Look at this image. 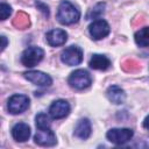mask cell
<instances>
[{
	"label": "cell",
	"instance_id": "obj_1",
	"mask_svg": "<svg viewBox=\"0 0 149 149\" xmlns=\"http://www.w3.org/2000/svg\"><path fill=\"white\" fill-rule=\"evenodd\" d=\"M56 19L61 24H73L77 23L80 19V10L69 0H63L58 6Z\"/></svg>",
	"mask_w": 149,
	"mask_h": 149
},
{
	"label": "cell",
	"instance_id": "obj_2",
	"mask_svg": "<svg viewBox=\"0 0 149 149\" xmlns=\"http://www.w3.org/2000/svg\"><path fill=\"white\" fill-rule=\"evenodd\" d=\"M68 84L74 90H85L92 84V78L86 70L77 69L70 73L68 78Z\"/></svg>",
	"mask_w": 149,
	"mask_h": 149
},
{
	"label": "cell",
	"instance_id": "obj_3",
	"mask_svg": "<svg viewBox=\"0 0 149 149\" xmlns=\"http://www.w3.org/2000/svg\"><path fill=\"white\" fill-rule=\"evenodd\" d=\"M44 57V50L40 47H28L21 55V63L27 68H34Z\"/></svg>",
	"mask_w": 149,
	"mask_h": 149
},
{
	"label": "cell",
	"instance_id": "obj_4",
	"mask_svg": "<svg viewBox=\"0 0 149 149\" xmlns=\"http://www.w3.org/2000/svg\"><path fill=\"white\" fill-rule=\"evenodd\" d=\"M61 61L69 66L79 65L83 62L81 48L78 45H70V47L65 48L61 54Z\"/></svg>",
	"mask_w": 149,
	"mask_h": 149
},
{
	"label": "cell",
	"instance_id": "obj_5",
	"mask_svg": "<svg viewBox=\"0 0 149 149\" xmlns=\"http://www.w3.org/2000/svg\"><path fill=\"white\" fill-rule=\"evenodd\" d=\"M134 132L130 128H112L106 133V137L109 142L120 146L125 144L133 137Z\"/></svg>",
	"mask_w": 149,
	"mask_h": 149
},
{
	"label": "cell",
	"instance_id": "obj_6",
	"mask_svg": "<svg viewBox=\"0 0 149 149\" xmlns=\"http://www.w3.org/2000/svg\"><path fill=\"white\" fill-rule=\"evenodd\" d=\"M30 100L24 94H13L7 102V108L10 114H21L29 107Z\"/></svg>",
	"mask_w": 149,
	"mask_h": 149
},
{
	"label": "cell",
	"instance_id": "obj_7",
	"mask_svg": "<svg viewBox=\"0 0 149 149\" xmlns=\"http://www.w3.org/2000/svg\"><path fill=\"white\" fill-rule=\"evenodd\" d=\"M34 141L42 147H52L57 143V139L51 128H37L36 134L34 135Z\"/></svg>",
	"mask_w": 149,
	"mask_h": 149
},
{
	"label": "cell",
	"instance_id": "obj_8",
	"mask_svg": "<svg viewBox=\"0 0 149 149\" xmlns=\"http://www.w3.org/2000/svg\"><path fill=\"white\" fill-rule=\"evenodd\" d=\"M109 31H111L109 24L107 23V21L102 19L95 20L88 26V33L93 40H101L106 37L109 34Z\"/></svg>",
	"mask_w": 149,
	"mask_h": 149
},
{
	"label": "cell",
	"instance_id": "obj_9",
	"mask_svg": "<svg viewBox=\"0 0 149 149\" xmlns=\"http://www.w3.org/2000/svg\"><path fill=\"white\" fill-rule=\"evenodd\" d=\"M70 111H71L70 104L66 100H64V99L55 100L50 105V107H49V114L55 120L63 119V118L68 116L69 113H70Z\"/></svg>",
	"mask_w": 149,
	"mask_h": 149
},
{
	"label": "cell",
	"instance_id": "obj_10",
	"mask_svg": "<svg viewBox=\"0 0 149 149\" xmlns=\"http://www.w3.org/2000/svg\"><path fill=\"white\" fill-rule=\"evenodd\" d=\"M23 77L28 81L38 86H50L52 84V78L42 71H36V70L27 71L23 73Z\"/></svg>",
	"mask_w": 149,
	"mask_h": 149
},
{
	"label": "cell",
	"instance_id": "obj_11",
	"mask_svg": "<svg viewBox=\"0 0 149 149\" xmlns=\"http://www.w3.org/2000/svg\"><path fill=\"white\" fill-rule=\"evenodd\" d=\"M47 42L51 47H61L68 41V33L63 29H51L45 35Z\"/></svg>",
	"mask_w": 149,
	"mask_h": 149
},
{
	"label": "cell",
	"instance_id": "obj_12",
	"mask_svg": "<svg viewBox=\"0 0 149 149\" xmlns=\"http://www.w3.org/2000/svg\"><path fill=\"white\" fill-rule=\"evenodd\" d=\"M12 136L17 142H26L30 136V127L24 122L15 123L12 128Z\"/></svg>",
	"mask_w": 149,
	"mask_h": 149
},
{
	"label": "cell",
	"instance_id": "obj_13",
	"mask_svg": "<svg viewBox=\"0 0 149 149\" xmlns=\"http://www.w3.org/2000/svg\"><path fill=\"white\" fill-rule=\"evenodd\" d=\"M106 95L108 98V100L115 105H121L125 102L126 100V92L123 88H121L118 85H111L107 91H106Z\"/></svg>",
	"mask_w": 149,
	"mask_h": 149
},
{
	"label": "cell",
	"instance_id": "obj_14",
	"mask_svg": "<svg viewBox=\"0 0 149 149\" xmlns=\"http://www.w3.org/2000/svg\"><path fill=\"white\" fill-rule=\"evenodd\" d=\"M92 133V127H91V121L87 119V118H83L80 119L76 127H74V136H77L78 139H81V140H86L90 137Z\"/></svg>",
	"mask_w": 149,
	"mask_h": 149
},
{
	"label": "cell",
	"instance_id": "obj_15",
	"mask_svg": "<svg viewBox=\"0 0 149 149\" xmlns=\"http://www.w3.org/2000/svg\"><path fill=\"white\" fill-rule=\"evenodd\" d=\"M88 65H90L91 69L105 71L111 66V61L105 55L94 54V55H92V57H91V59L88 62Z\"/></svg>",
	"mask_w": 149,
	"mask_h": 149
},
{
	"label": "cell",
	"instance_id": "obj_16",
	"mask_svg": "<svg viewBox=\"0 0 149 149\" xmlns=\"http://www.w3.org/2000/svg\"><path fill=\"white\" fill-rule=\"evenodd\" d=\"M134 40L135 43L141 48L149 47V27H144L137 30L134 35Z\"/></svg>",
	"mask_w": 149,
	"mask_h": 149
},
{
	"label": "cell",
	"instance_id": "obj_17",
	"mask_svg": "<svg viewBox=\"0 0 149 149\" xmlns=\"http://www.w3.org/2000/svg\"><path fill=\"white\" fill-rule=\"evenodd\" d=\"M36 121V127L37 128H49L51 126V121L49 119V116L44 113H40L36 115L35 118Z\"/></svg>",
	"mask_w": 149,
	"mask_h": 149
},
{
	"label": "cell",
	"instance_id": "obj_18",
	"mask_svg": "<svg viewBox=\"0 0 149 149\" xmlns=\"http://www.w3.org/2000/svg\"><path fill=\"white\" fill-rule=\"evenodd\" d=\"M105 12V3L104 2H99L94 6V8H92V10L87 14V19H97L99 17L101 14H104Z\"/></svg>",
	"mask_w": 149,
	"mask_h": 149
},
{
	"label": "cell",
	"instance_id": "obj_19",
	"mask_svg": "<svg viewBox=\"0 0 149 149\" xmlns=\"http://www.w3.org/2000/svg\"><path fill=\"white\" fill-rule=\"evenodd\" d=\"M12 13V7L5 2H1L0 5V17L1 20H6Z\"/></svg>",
	"mask_w": 149,
	"mask_h": 149
},
{
	"label": "cell",
	"instance_id": "obj_20",
	"mask_svg": "<svg viewBox=\"0 0 149 149\" xmlns=\"http://www.w3.org/2000/svg\"><path fill=\"white\" fill-rule=\"evenodd\" d=\"M36 6L41 7V10L44 13V15H45V16H49V8H48V6H47V5H44V3H42V2L36 1Z\"/></svg>",
	"mask_w": 149,
	"mask_h": 149
},
{
	"label": "cell",
	"instance_id": "obj_21",
	"mask_svg": "<svg viewBox=\"0 0 149 149\" xmlns=\"http://www.w3.org/2000/svg\"><path fill=\"white\" fill-rule=\"evenodd\" d=\"M143 127L147 129V130H149V114L144 118V120H143Z\"/></svg>",
	"mask_w": 149,
	"mask_h": 149
},
{
	"label": "cell",
	"instance_id": "obj_22",
	"mask_svg": "<svg viewBox=\"0 0 149 149\" xmlns=\"http://www.w3.org/2000/svg\"><path fill=\"white\" fill-rule=\"evenodd\" d=\"M1 41H2V45H1V50L3 51L5 50V48L7 47V38H6V36H1Z\"/></svg>",
	"mask_w": 149,
	"mask_h": 149
}]
</instances>
